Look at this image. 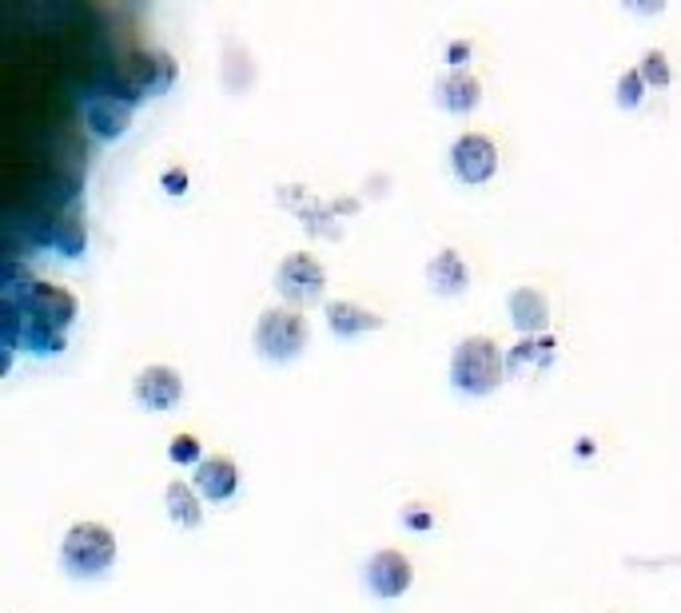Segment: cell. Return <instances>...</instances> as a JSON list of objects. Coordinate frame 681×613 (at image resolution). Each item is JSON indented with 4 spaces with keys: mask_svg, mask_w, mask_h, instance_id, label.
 Masks as SVG:
<instances>
[{
    "mask_svg": "<svg viewBox=\"0 0 681 613\" xmlns=\"http://www.w3.org/2000/svg\"><path fill=\"white\" fill-rule=\"evenodd\" d=\"M192 486H196L199 498H208V502H231L235 490H240V466H235L228 454H208V459L196 466V474H192Z\"/></svg>",
    "mask_w": 681,
    "mask_h": 613,
    "instance_id": "cell-11",
    "label": "cell"
},
{
    "mask_svg": "<svg viewBox=\"0 0 681 613\" xmlns=\"http://www.w3.org/2000/svg\"><path fill=\"white\" fill-rule=\"evenodd\" d=\"M164 506H168V514H172V522H176V525L196 530V525L204 522V498H199L196 486H192V482H184V478L168 482Z\"/></svg>",
    "mask_w": 681,
    "mask_h": 613,
    "instance_id": "cell-16",
    "label": "cell"
},
{
    "mask_svg": "<svg viewBox=\"0 0 681 613\" xmlns=\"http://www.w3.org/2000/svg\"><path fill=\"white\" fill-rule=\"evenodd\" d=\"M427 284L435 296L454 299L471 287V267H466V259H462L454 247H442V252H435L427 263Z\"/></svg>",
    "mask_w": 681,
    "mask_h": 613,
    "instance_id": "cell-13",
    "label": "cell"
},
{
    "mask_svg": "<svg viewBox=\"0 0 681 613\" xmlns=\"http://www.w3.org/2000/svg\"><path fill=\"white\" fill-rule=\"evenodd\" d=\"M84 120H89L92 136H100V140H116V136H120V131L132 124V104L116 100L112 92H100V96L89 100Z\"/></svg>",
    "mask_w": 681,
    "mask_h": 613,
    "instance_id": "cell-15",
    "label": "cell"
},
{
    "mask_svg": "<svg viewBox=\"0 0 681 613\" xmlns=\"http://www.w3.org/2000/svg\"><path fill=\"white\" fill-rule=\"evenodd\" d=\"M132 394L143 410H172V406L184 398V374H180L176 367H168V362H148V367L136 374Z\"/></svg>",
    "mask_w": 681,
    "mask_h": 613,
    "instance_id": "cell-9",
    "label": "cell"
},
{
    "mask_svg": "<svg viewBox=\"0 0 681 613\" xmlns=\"http://www.w3.org/2000/svg\"><path fill=\"white\" fill-rule=\"evenodd\" d=\"M506 315L522 331V339H539L542 331L550 327V299L542 287L534 284H522L515 287L510 296H506Z\"/></svg>",
    "mask_w": 681,
    "mask_h": 613,
    "instance_id": "cell-10",
    "label": "cell"
},
{
    "mask_svg": "<svg viewBox=\"0 0 681 613\" xmlns=\"http://www.w3.org/2000/svg\"><path fill=\"white\" fill-rule=\"evenodd\" d=\"M252 343L255 350L272 362H291L303 355L308 347V319L303 311L291 303H272L259 311L255 319V331H252Z\"/></svg>",
    "mask_w": 681,
    "mask_h": 613,
    "instance_id": "cell-4",
    "label": "cell"
},
{
    "mask_svg": "<svg viewBox=\"0 0 681 613\" xmlns=\"http://www.w3.org/2000/svg\"><path fill=\"white\" fill-rule=\"evenodd\" d=\"M184 184H187L184 167H172V172L164 175V187H168V192H172V196H180V192H184Z\"/></svg>",
    "mask_w": 681,
    "mask_h": 613,
    "instance_id": "cell-22",
    "label": "cell"
},
{
    "mask_svg": "<svg viewBox=\"0 0 681 613\" xmlns=\"http://www.w3.org/2000/svg\"><path fill=\"white\" fill-rule=\"evenodd\" d=\"M0 299H9V303L21 307L24 315L41 319V323H48V327H56V331L72 327V319H77V311H80L77 296L60 284H48V279H28V284L9 279Z\"/></svg>",
    "mask_w": 681,
    "mask_h": 613,
    "instance_id": "cell-5",
    "label": "cell"
},
{
    "mask_svg": "<svg viewBox=\"0 0 681 613\" xmlns=\"http://www.w3.org/2000/svg\"><path fill=\"white\" fill-rule=\"evenodd\" d=\"M53 243L60 247L65 255H72L77 259L80 252H84V243H89V231H84V219L77 216V211H65V216L53 219Z\"/></svg>",
    "mask_w": 681,
    "mask_h": 613,
    "instance_id": "cell-17",
    "label": "cell"
},
{
    "mask_svg": "<svg viewBox=\"0 0 681 613\" xmlns=\"http://www.w3.org/2000/svg\"><path fill=\"white\" fill-rule=\"evenodd\" d=\"M506 374V355L490 335H466L451 355V386L462 394H483L498 391Z\"/></svg>",
    "mask_w": 681,
    "mask_h": 613,
    "instance_id": "cell-1",
    "label": "cell"
},
{
    "mask_svg": "<svg viewBox=\"0 0 681 613\" xmlns=\"http://www.w3.org/2000/svg\"><path fill=\"white\" fill-rule=\"evenodd\" d=\"M415 510H418V506H407V514H403V518H407V525H423V530H427L430 518L427 514H415Z\"/></svg>",
    "mask_w": 681,
    "mask_h": 613,
    "instance_id": "cell-23",
    "label": "cell"
},
{
    "mask_svg": "<svg viewBox=\"0 0 681 613\" xmlns=\"http://www.w3.org/2000/svg\"><path fill=\"white\" fill-rule=\"evenodd\" d=\"M116 562V534L104 522H72L60 542V566L72 578H100Z\"/></svg>",
    "mask_w": 681,
    "mask_h": 613,
    "instance_id": "cell-3",
    "label": "cell"
},
{
    "mask_svg": "<svg viewBox=\"0 0 681 613\" xmlns=\"http://www.w3.org/2000/svg\"><path fill=\"white\" fill-rule=\"evenodd\" d=\"M451 172L471 187L486 184L498 172V143L486 131H462L451 143Z\"/></svg>",
    "mask_w": 681,
    "mask_h": 613,
    "instance_id": "cell-7",
    "label": "cell"
},
{
    "mask_svg": "<svg viewBox=\"0 0 681 613\" xmlns=\"http://www.w3.org/2000/svg\"><path fill=\"white\" fill-rule=\"evenodd\" d=\"M275 287H279L284 303H291V307L315 303V299L323 296V287H327V271H323V263L311 252H291L275 267Z\"/></svg>",
    "mask_w": 681,
    "mask_h": 613,
    "instance_id": "cell-6",
    "label": "cell"
},
{
    "mask_svg": "<svg viewBox=\"0 0 681 613\" xmlns=\"http://www.w3.org/2000/svg\"><path fill=\"white\" fill-rule=\"evenodd\" d=\"M637 68H642V77H646V84H654V88H670L673 68H670V53H666V48H646V53H642V60H637Z\"/></svg>",
    "mask_w": 681,
    "mask_h": 613,
    "instance_id": "cell-19",
    "label": "cell"
},
{
    "mask_svg": "<svg viewBox=\"0 0 681 613\" xmlns=\"http://www.w3.org/2000/svg\"><path fill=\"white\" fill-rule=\"evenodd\" d=\"M646 77H642V68H626L622 77H617V104L622 108H642V100H646Z\"/></svg>",
    "mask_w": 681,
    "mask_h": 613,
    "instance_id": "cell-20",
    "label": "cell"
},
{
    "mask_svg": "<svg viewBox=\"0 0 681 613\" xmlns=\"http://www.w3.org/2000/svg\"><path fill=\"white\" fill-rule=\"evenodd\" d=\"M168 459L176 462V466H199V462H204V454H199V438L176 435L172 438V447H168Z\"/></svg>",
    "mask_w": 681,
    "mask_h": 613,
    "instance_id": "cell-21",
    "label": "cell"
},
{
    "mask_svg": "<svg viewBox=\"0 0 681 613\" xmlns=\"http://www.w3.org/2000/svg\"><path fill=\"white\" fill-rule=\"evenodd\" d=\"M323 315H327V327L335 331L339 339H355V335H363V331H379L386 323L379 311L351 303V299H331V303L323 307Z\"/></svg>",
    "mask_w": 681,
    "mask_h": 613,
    "instance_id": "cell-14",
    "label": "cell"
},
{
    "mask_svg": "<svg viewBox=\"0 0 681 613\" xmlns=\"http://www.w3.org/2000/svg\"><path fill=\"white\" fill-rule=\"evenodd\" d=\"M542 350H554V339H522L510 355H506V371L510 374H522L527 367H539L542 362Z\"/></svg>",
    "mask_w": 681,
    "mask_h": 613,
    "instance_id": "cell-18",
    "label": "cell"
},
{
    "mask_svg": "<svg viewBox=\"0 0 681 613\" xmlns=\"http://www.w3.org/2000/svg\"><path fill=\"white\" fill-rule=\"evenodd\" d=\"M367 590L374 593V598H383V602H395V598H403V593L411 590V581H415V566H411V558L403 554V550H374L371 558H367Z\"/></svg>",
    "mask_w": 681,
    "mask_h": 613,
    "instance_id": "cell-8",
    "label": "cell"
},
{
    "mask_svg": "<svg viewBox=\"0 0 681 613\" xmlns=\"http://www.w3.org/2000/svg\"><path fill=\"white\" fill-rule=\"evenodd\" d=\"M172 80H176V65H172V56L136 48V53L120 56V65L108 72V88H104V92H112V96L124 100V104H140L143 96L164 92Z\"/></svg>",
    "mask_w": 681,
    "mask_h": 613,
    "instance_id": "cell-2",
    "label": "cell"
},
{
    "mask_svg": "<svg viewBox=\"0 0 681 613\" xmlns=\"http://www.w3.org/2000/svg\"><path fill=\"white\" fill-rule=\"evenodd\" d=\"M478 100H483V84L474 77L471 68H447L439 80H435V104L447 112H471L478 108Z\"/></svg>",
    "mask_w": 681,
    "mask_h": 613,
    "instance_id": "cell-12",
    "label": "cell"
}]
</instances>
